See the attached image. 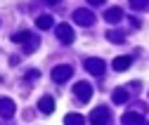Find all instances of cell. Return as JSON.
I'll use <instances>...</instances> for the list:
<instances>
[{"label": "cell", "mask_w": 149, "mask_h": 125, "mask_svg": "<svg viewBox=\"0 0 149 125\" xmlns=\"http://www.w3.org/2000/svg\"><path fill=\"white\" fill-rule=\"evenodd\" d=\"M69 76H71V68H69V66H59L57 71H54V80H59V83L66 80Z\"/></svg>", "instance_id": "3957f363"}, {"label": "cell", "mask_w": 149, "mask_h": 125, "mask_svg": "<svg viewBox=\"0 0 149 125\" xmlns=\"http://www.w3.org/2000/svg\"><path fill=\"white\" fill-rule=\"evenodd\" d=\"M59 38H62L64 43H71V40H73V33H71L69 26H59Z\"/></svg>", "instance_id": "5b68a950"}, {"label": "cell", "mask_w": 149, "mask_h": 125, "mask_svg": "<svg viewBox=\"0 0 149 125\" xmlns=\"http://www.w3.org/2000/svg\"><path fill=\"white\" fill-rule=\"evenodd\" d=\"M40 109H43L45 113H50V111L54 109V104H52V99H43V102H40Z\"/></svg>", "instance_id": "30bf717a"}, {"label": "cell", "mask_w": 149, "mask_h": 125, "mask_svg": "<svg viewBox=\"0 0 149 125\" xmlns=\"http://www.w3.org/2000/svg\"><path fill=\"white\" fill-rule=\"evenodd\" d=\"M92 120H95V123H97V125H102V123H104V120H107V109H100V111H97V113H95V118H92Z\"/></svg>", "instance_id": "9c48e42d"}, {"label": "cell", "mask_w": 149, "mask_h": 125, "mask_svg": "<svg viewBox=\"0 0 149 125\" xmlns=\"http://www.w3.org/2000/svg\"><path fill=\"white\" fill-rule=\"evenodd\" d=\"M144 3H147V0H133V5H135V7H144Z\"/></svg>", "instance_id": "4fadbf2b"}, {"label": "cell", "mask_w": 149, "mask_h": 125, "mask_svg": "<svg viewBox=\"0 0 149 125\" xmlns=\"http://www.w3.org/2000/svg\"><path fill=\"white\" fill-rule=\"evenodd\" d=\"M125 97H128V95H125L123 90H118V92L114 95V102H116V104H121V102H125Z\"/></svg>", "instance_id": "7c38bea8"}, {"label": "cell", "mask_w": 149, "mask_h": 125, "mask_svg": "<svg viewBox=\"0 0 149 125\" xmlns=\"http://www.w3.org/2000/svg\"><path fill=\"white\" fill-rule=\"evenodd\" d=\"M76 95H78V99H81V102H88V99H90V95H92L90 85H88V83H78V85H76Z\"/></svg>", "instance_id": "7a4b0ae2"}, {"label": "cell", "mask_w": 149, "mask_h": 125, "mask_svg": "<svg viewBox=\"0 0 149 125\" xmlns=\"http://www.w3.org/2000/svg\"><path fill=\"white\" fill-rule=\"evenodd\" d=\"M118 19H121V10L118 7H114V10L107 12V21H118Z\"/></svg>", "instance_id": "ba28073f"}, {"label": "cell", "mask_w": 149, "mask_h": 125, "mask_svg": "<svg viewBox=\"0 0 149 125\" xmlns=\"http://www.w3.org/2000/svg\"><path fill=\"white\" fill-rule=\"evenodd\" d=\"M85 68L90 71V73L100 76L102 71H104V61H102V59H88V61H85Z\"/></svg>", "instance_id": "6da1fadb"}, {"label": "cell", "mask_w": 149, "mask_h": 125, "mask_svg": "<svg viewBox=\"0 0 149 125\" xmlns=\"http://www.w3.org/2000/svg\"><path fill=\"white\" fill-rule=\"evenodd\" d=\"M76 19H78L81 24H90V21H92V14H88L85 10H78V12H76Z\"/></svg>", "instance_id": "52a82bcc"}, {"label": "cell", "mask_w": 149, "mask_h": 125, "mask_svg": "<svg viewBox=\"0 0 149 125\" xmlns=\"http://www.w3.org/2000/svg\"><path fill=\"white\" fill-rule=\"evenodd\" d=\"M130 66V57H118L116 61H114V68L116 71H123V68H128Z\"/></svg>", "instance_id": "8992f818"}, {"label": "cell", "mask_w": 149, "mask_h": 125, "mask_svg": "<svg viewBox=\"0 0 149 125\" xmlns=\"http://www.w3.org/2000/svg\"><path fill=\"white\" fill-rule=\"evenodd\" d=\"M102 3V0H90V5H100Z\"/></svg>", "instance_id": "5bb4252c"}, {"label": "cell", "mask_w": 149, "mask_h": 125, "mask_svg": "<svg viewBox=\"0 0 149 125\" xmlns=\"http://www.w3.org/2000/svg\"><path fill=\"white\" fill-rule=\"evenodd\" d=\"M66 125H83L81 116H66Z\"/></svg>", "instance_id": "8fae6325"}, {"label": "cell", "mask_w": 149, "mask_h": 125, "mask_svg": "<svg viewBox=\"0 0 149 125\" xmlns=\"http://www.w3.org/2000/svg\"><path fill=\"white\" fill-rule=\"evenodd\" d=\"M123 123H125V125H142V118H140L137 113H125V116H123Z\"/></svg>", "instance_id": "277c9868"}]
</instances>
